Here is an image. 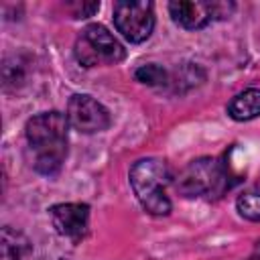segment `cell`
<instances>
[{"label":"cell","mask_w":260,"mask_h":260,"mask_svg":"<svg viewBox=\"0 0 260 260\" xmlns=\"http://www.w3.org/2000/svg\"><path fill=\"white\" fill-rule=\"evenodd\" d=\"M73 55L83 67L116 65L124 61V45L102 24H89L81 30L73 45Z\"/></svg>","instance_id":"4"},{"label":"cell","mask_w":260,"mask_h":260,"mask_svg":"<svg viewBox=\"0 0 260 260\" xmlns=\"http://www.w3.org/2000/svg\"><path fill=\"white\" fill-rule=\"evenodd\" d=\"M0 248H2V260H28L30 254H32V244L30 240L10 228V225H4L2 228V240H0Z\"/></svg>","instance_id":"9"},{"label":"cell","mask_w":260,"mask_h":260,"mask_svg":"<svg viewBox=\"0 0 260 260\" xmlns=\"http://www.w3.org/2000/svg\"><path fill=\"white\" fill-rule=\"evenodd\" d=\"M254 191H258V193H260V177H258V183H256V187H254Z\"/></svg>","instance_id":"15"},{"label":"cell","mask_w":260,"mask_h":260,"mask_svg":"<svg viewBox=\"0 0 260 260\" xmlns=\"http://www.w3.org/2000/svg\"><path fill=\"white\" fill-rule=\"evenodd\" d=\"M69 120L61 112H43L26 122L24 134L30 150V165L45 177H55L67 156Z\"/></svg>","instance_id":"1"},{"label":"cell","mask_w":260,"mask_h":260,"mask_svg":"<svg viewBox=\"0 0 260 260\" xmlns=\"http://www.w3.org/2000/svg\"><path fill=\"white\" fill-rule=\"evenodd\" d=\"M67 120L75 130L85 132V134L102 132V130L110 128V124H112V118H110V112L106 110V106H102L95 98H91L87 93H75L69 98Z\"/></svg>","instance_id":"7"},{"label":"cell","mask_w":260,"mask_h":260,"mask_svg":"<svg viewBox=\"0 0 260 260\" xmlns=\"http://www.w3.org/2000/svg\"><path fill=\"white\" fill-rule=\"evenodd\" d=\"M53 228L59 236L79 242L87 232L89 205L85 203H59L49 209Z\"/></svg>","instance_id":"8"},{"label":"cell","mask_w":260,"mask_h":260,"mask_svg":"<svg viewBox=\"0 0 260 260\" xmlns=\"http://www.w3.org/2000/svg\"><path fill=\"white\" fill-rule=\"evenodd\" d=\"M236 207L242 217H246L250 221H260V193L258 191L250 189V191L242 193L236 201Z\"/></svg>","instance_id":"11"},{"label":"cell","mask_w":260,"mask_h":260,"mask_svg":"<svg viewBox=\"0 0 260 260\" xmlns=\"http://www.w3.org/2000/svg\"><path fill=\"white\" fill-rule=\"evenodd\" d=\"M250 260H260V242H256V246H254V250H252Z\"/></svg>","instance_id":"14"},{"label":"cell","mask_w":260,"mask_h":260,"mask_svg":"<svg viewBox=\"0 0 260 260\" xmlns=\"http://www.w3.org/2000/svg\"><path fill=\"white\" fill-rule=\"evenodd\" d=\"M228 114H230V118H234L238 122L258 118L260 116V89L250 87V89L238 93L228 104Z\"/></svg>","instance_id":"10"},{"label":"cell","mask_w":260,"mask_h":260,"mask_svg":"<svg viewBox=\"0 0 260 260\" xmlns=\"http://www.w3.org/2000/svg\"><path fill=\"white\" fill-rule=\"evenodd\" d=\"M114 24L130 43H144L154 28V6L148 0H120L114 4Z\"/></svg>","instance_id":"5"},{"label":"cell","mask_w":260,"mask_h":260,"mask_svg":"<svg viewBox=\"0 0 260 260\" xmlns=\"http://www.w3.org/2000/svg\"><path fill=\"white\" fill-rule=\"evenodd\" d=\"M65 8L71 12L73 18H87L100 8V2H83V0L81 2H69V4H65Z\"/></svg>","instance_id":"13"},{"label":"cell","mask_w":260,"mask_h":260,"mask_svg":"<svg viewBox=\"0 0 260 260\" xmlns=\"http://www.w3.org/2000/svg\"><path fill=\"white\" fill-rule=\"evenodd\" d=\"M134 77L144 83V85H165L169 81V75L167 71L160 67V65H154V63H148V65H140L134 73Z\"/></svg>","instance_id":"12"},{"label":"cell","mask_w":260,"mask_h":260,"mask_svg":"<svg viewBox=\"0 0 260 260\" xmlns=\"http://www.w3.org/2000/svg\"><path fill=\"white\" fill-rule=\"evenodd\" d=\"M230 169L221 158L201 156L191 160L175 179V189L179 195L195 197H219L230 189Z\"/></svg>","instance_id":"3"},{"label":"cell","mask_w":260,"mask_h":260,"mask_svg":"<svg viewBox=\"0 0 260 260\" xmlns=\"http://www.w3.org/2000/svg\"><path fill=\"white\" fill-rule=\"evenodd\" d=\"M130 185L150 215H167L171 211V199L167 195V183H169V169L167 162L154 156L140 158L130 169Z\"/></svg>","instance_id":"2"},{"label":"cell","mask_w":260,"mask_h":260,"mask_svg":"<svg viewBox=\"0 0 260 260\" xmlns=\"http://www.w3.org/2000/svg\"><path fill=\"white\" fill-rule=\"evenodd\" d=\"M169 12L179 26L187 30H197L205 28L217 18L230 16L234 12V4L211 0H179L169 4Z\"/></svg>","instance_id":"6"}]
</instances>
